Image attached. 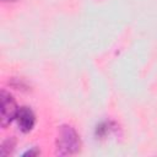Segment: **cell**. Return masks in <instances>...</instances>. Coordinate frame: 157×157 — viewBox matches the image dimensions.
<instances>
[{
    "label": "cell",
    "mask_w": 157,
    "mask_h": 157,
    "mask_svg": "<svg viewBox=\"0 0 157 157\" xmlns=\"http://www.w3.org/2000/svg\"><path fill=\"white\" fill-rule=\"evenodd\" d=\"M40 153V151L37 148V147H32L31 150H27L26 152L22 153V156H29V157H33V156H38Z\"/></svg>",
    "instance_id": "cell-6"
},
{
    "label": "cell",
    "mask_w": 157,
    "mask_h": 157,
    "mask_svg": "<svg viewBox=\"0 0 157 157\" xmlns=\"http://www.w3.org/2000/svg\"><path fill=\"white\" fill-rule=\"evenodd\" d=\"M2 1H16V0H2Z\"/></svg>",
    "instance_id": "cell-7"
},
{
    "label": "cell",
    "mask_w": 157,
    "mask_h": 157,
    "mask_svg": "<svg viewBox=\"0 0 157 157\" xmlns=\"http://www.w3.org/2000/svg\"><path fill=\"white\" fill-rule=\"evenodd\" d=\"M81 148V140L77 131L67 124H64L58 130L55 140V152L59 156L75 155Z\"/></svg>",
    "instance_id": "cell-1"
},
{
    "label": "cell",
    "mask_w": 157,
    "mask_h": 157,
    "mask_svg": "<svg viewBox=\"0 0 157 157\" xmlns=\"http://www.w3.org/2000/svg\"><path fill=\"white\" fill-rule=\"evenodd\" d=\"M15 146H16V140L13 137H7L6 140L2 141V144L0 146V155L4 156V157L11 155Z\"/></svg>",
    "instance_id": "cell-4"
},
{
    "label": "cell",
    "mask_w": 157,
    "mask_h": 157,
    "mask_svg": "<svg viewBox=\"0 0 157 157\" xmlns=\"http://www.w3.org/2000/svg\"><path fill=\"white\" fill-rule=\"evenodd\" d=\"M0 103H1V119H0L1 123L0 124H1V128H6L16 118L18 107L16 104L15 98L6 90H2L0 93Z\"/></svg>",
    "instance_id": "cell-2"
},
{
    "label": "cell",
    "mask_w": 157,
    "mask_h": 157,
    "mask_svg": "<svg viewBox=\"0 0 157 157\" xmlns=\"http://www.w3.org/2000/svg\"><path fill=\"white\" fill-rule=\"evenodd\" d=\"M16 121H17V126L22 132H29L36 123V117L33 110L29 107H21L18 108V112L16 114Z\"/></svg>",
    "instance_id": "cell-3"
},
{
    "label": "cell",
    "mask_w": 157,
    "mask_h": 157,
    "mask_svg": "<svg viewBox=\"0 0 157 157\" xmlns=\"http://www.w3.org/2000/svg\"><path fill=\"white\" fill-rule=\"evenodd\" d=\"M110 129H112L110 123H101V124L97 125V128H96V136L103 137V136H105V135L110 131Z\"/></svg>",
    "instance_id": "cell-5"
}]
</instances>
